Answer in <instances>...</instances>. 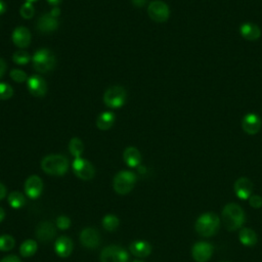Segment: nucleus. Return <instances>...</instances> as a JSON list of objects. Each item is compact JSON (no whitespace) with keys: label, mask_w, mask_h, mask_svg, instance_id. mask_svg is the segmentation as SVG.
<instances>
[{"label":"nucleus","mask_w":262,"mask_h":262,"mask_svg":"<svg viewBox=\"0 0 262 262\" xmlns=\"http://www.w3.org/2000/svg\"><path fill=\"white\" fill-rule=\"evenodd\" d=\"M249 204L251 205V207L259 209L262 207V198L259 194H252L249 198Z\"/></svg>","instance_id":"obj_35"},{"label":"nucleus","mask_w":262,"mask_h":262,"mask_svg":"<svg viewBox=\"0 0 262 262\" xmlns=\"http://www.w3.org/2000/svg\"><path fill=\"white\" fill-rule=\"evenodd\" d=\"M29 92L36 97H42L47 92V83L40 75H32L27 80Z\"/></svg>","instance_id":"obj_11"},{"label":"nucleus","mask_w":262,"mask_h":262,"mask_svg":"<svg viewBox=\"0 0 262 262\" xmlns=\"http://www.w3.org/2000/svg\"><path fill=\"white\" fill-rule=\"evenodd\" d=\"M131 1H132V4L136 7H142L146 3V0H131Z\"/></svg>","instance_id":"obj_39"},{"label":"nucleus","mask_w":262,"mask_h":262,"mask_svg":"<svg viewBox=\"0 0 262 262\" xmlns=\"http://www.w3.org/2000/svg\"><path fill=\"white\" fill-rule=\"evenodd\" d=\"M6 69H7V64H6L5 60L0 57V78L5 74Z\"/></svg>","instance_id":"obj_37"},{"label":"nucleus","mask_w":262,"mask_h":262,"mask_svg":"<svg viewBox=\"0 0 262 262\" xmlns=\"http://www.w3.org/2000/svg\"><path fill=\"white\" fill-rule=\"evenodd\" d=\"M253 182L247 177L237 178L233 185L234 193L241 200H249V198L253 194Z\"/></svg>","instance_id":"obj_12"},{"label":"nucleus","mask_w":262,"mask_h":262,"mask_svg":"<svg viewBox=\"0 0 262 262\" xmlns=\"http://www.w3.org/2000/svg\"><path fill=\"white\" fill-rule=\"evenodd\" d=\"M222 262H228V261H222Z\"/></svg>","instance_id":"obj_46"},{"label":"nucleus","mask_w":262,"mask_h":262,"mask_svg":"<svg viewBox=\"0 0 262 262\" xmlns=\"http://www.w3.org/2000/svg\"><path fill=\"white\" fill-rule=\"evenodd\" d=\"M129 250L131 254L136 257L144 258L147 257L151 252V246L149 243L145 241H134L130 244Z\"/></svg>","instance_id":"obj_21"},{"label":"nucleus","mask_w":262,"mask_h":262,"mask_svg":"<svg viewBox=\"0 0 262 262\" xmlns=\"http://www.w3.org/2000/svg\"><path fill=\"white\" fill-rule=\"evenodd\" d=\"M147 14L154 21L164 23L169 18L170 9L164 1L155 0L148 4Z\"/></svg>","instance_id":"obj_8"},{"label":"nucleus","mask_w":262,"mask_h":262,"mask_svg":"<svg viewBox=\"0 0 262 262\" xmlns=\"http://www.w3.org/2000/svg\"><path fill=\"white\" fill-rule=\"evenodd\" d=\"M15 245L14 238L9 234L0 235V251L7 252L10 251Z\"/></svg>","instance_id":"obj_29"},{"label":"nucleus","mask_w":262,"mask_h":262,"mask_svg":"<svg viewBox=\"0 0 262 262\" xmlns=\"http://www.w3.org/2000/svg\"><path fill=\"white\" fill-rule=\"evenodd\" d=\"M239 34L248 41H256L261 37V29L254 23L246 21L241 25Z\"/></svg>","instance_id":"obj_19"},{"label":"nucleus","mask_w":262,"mask_h":262,"mask_svg":"<svg viewBox=\"0 0 262 262\" xmlns=\"http://www.w3.org/2000/svg\"><path fill=\"white\" fill-rule=\"evenodd\" d=\"M123 159L126 165H128L131 168L137 167L141 162V154L140 151L134 147V146H128L125 148L123 154Z\"/></svg>","instance_id":"obj_22"},{"label":"nucleus","mask_w":262,"mask_h":262,"mask_svg":"<svg viewBox=\"0 0 262 262\" xmlns=\"http://www.w3.org/2000/svg\"><path fill=\"white\" fill-rule=\"evenodd\" d=\"M37 243L34 239L25 241L19 247V253L23 257H31L37 251Z\"/></svg>","instance_id":"obj_27"},{"label":"nucleus","mask_w":262,"mask_h":262,"mask_svg":"<svg viewBox=\"0 0 262 262\" xmlns=\"http://www.w3.org/2000/svg\"><path fill=\"white\" fill-rule=\"evenodd\" d=\"M34 1H36V0H26V2H31V3L34 2Z\"/></svg>","instance_id":"obj_44"},{"label":"nucleus","mask_w":262,"mask_h":262,"mask_svg":"<svg viewBox=\"0 0 262 262\" xmlns=\"http://www.w3.org/2000/svg\"><path fill=\"white\" fill-rule=\"evenodd\" d=\"M54 251L61 258L69 257L73 251V242L67 235H61L54 243Z\"/></svg>","instance_id":"obj_20"},{"label":"nucleus","mask_w":262,"mask_h":262,"mask_svg":"<svg viewBox=\"0 0 262 262\" xmlns=\"http://www.w3.org/2000/svg\"><path fill=\"white\" fill-rule=\"evenodd\" d=\"M136 183V175L132 171L123 170L118 172L113 180V187L119 194L130 192Z\"/></svg>","instance_id":"obj_5"},{"label":"nucleus","mask_w":262,"mask_h":262,"mask_svg":"<svg viewBox=\"0 0 262 262\" xmlns=\"http://www.w3.org/2000/svg\"><path fill=\"white\" fill-rule=\"evenodd\" d=\"M8 204L11 208L19 209L25 206L26 204V198L25 195L19 191H12L8 194Z\"/></svg>","instance_id":"obj_25"},{"label":"nucleus","mask_w":262,"mask_h":262,"mask_svg":"<svg viewBox=\"0 0 262 262\" xmlns=\"http://www.w3.org/2000/svg\"><path fill=\"white\" fill-rule=\"evenodd\" d=\"M32 62L34 69L38 73H48L51 71L56 62L54 54L47 48H41L38 49L33 57H32Z\"/></svg>","instance_id":"obj_4"},{"label":"nucleus","mask_w":262,"mask_h":262,"mask_svg":"<svg viewBox=\"0 0 262 262\" xmlns=\"http://www.w3.org/2000/svg\"><path fill=\"white\" fill-rule=\"evenodd\" d=\"M102 226L105 230L107 231H113L115 230L119 224H120V220L117 216L115 215H112V214H108V215H105L103 218H102Z\"/></svg>","instance_id":"obj_28"},{"label":"nucleus","mask_w":262,"mask_h":262,"mask_svg":"<svg viewBox=\"0 0 262 262\" xmlns=\"http://www.w3.org/2000/svg\"><path fill=\"white\" fill-rule=\"evenodd\" d=\"M69 150L75 158H80L84 151V143L78 137H73L69 142Z\"/></svg>","instance_id":"obj_26"},{"label":"nucleus","mask_w":262,"mask_h":262,"mask_svg":"<svg viewBox=\"0 0 262 262\" xmlns=\"http://www.w3.org/2000/svg\"><path fill=\"white\" fill-rule=\"evenodd\" d=\"M243 130L249 135L257 134L261 129V119L254 113H249L244 116L242 121Z\"/></svg>","instance_id":"obj_16"},{"label":"nucleus","mask_w":262,"mask_h":262,"mask_svg":"<svg viewBox=\"0 0 262 262\" xmlns=\"http://www.w3.org/2000/svg\"><path fill=\"white\" fill-rule=\"evenodd\" d=\"M43 190V181L37 175H31L25 182V191L30 199H37Z\"/></svg>","instance_id":"obj_14"},{"label":"nucleus","mask_w":262,"mask_h":262,"mask_svg":"<svg viewBox=\"0 0 262 262\" xmlns=\"http://www.w3.org/2000/svg\"><path fill=\"white\" fill-rule=\"evenodd\" d=\"M6 196V187L0 182V201Z\"/></svg>","instance_id":"obj_38"},{"label":"nucleus","mask_w":262,"mask_h":262,"mask_svg":"<svg viewBox=\"0 0 262 262\" xmlns=\"http://www.w3.org/2000/svg\"><path fill=\"white\" fill-rule=\"evenodd\" d=\"M13 95V88L4 82H0V100H6L12 97Z\"/></svg>","instance_id":"obj_32"},{"label":"nucleus","mask_w":262,"mask_h":262,"mask_svg":"<svg viewBox=\"0 0 262 262\" xmlns=\"http://www.w3.org/2000/svg\"><path fill=\"white\" fill-rule=\"evenodd\" d=\"M19 14L21 15V17L29 19L32 18L35 14V7L31 2H26L21 5V7L19 8Z\"/></svg>","instance_id":"obj_31"},{"label":"nucleus","mask_w":262,"mask_h":262,"mask_svg":"<svg viewBox=\"0 0 262 262\" xmlns=\"http://www.w3.org/2000/svg\"><path fill=\"white\" fill-rule=\"evenodd\" d=\"M129 256L122 247L111 245L100 253V262H128Z\"/></svg>","instance_id":"obj_7"},{"label":"nucleus","mask_w":262,"mask_h":262,"mask_svg":"<svg viewBox=\"0 0 262 262\" xmlns=\"http://www.w3.org/2000/svg\"><path fill=\"white\" fill-rule=\"evenodd\" d=\"M80 242L87 249H95L99 246L100 235L95 228L86 227L80 233Z\"/></svg>","instance_id":"obj_13"},{"label":"nucleus","mask_w":262,"mask_h":262,"mask_svg":"<svg viewBox=\"0 0 262 262\" xmlns=\"http://www.w3.org/2000/svg\"><path fill=\"white\" fill-rule=\"evenodd\" d=\"M56 234L55 226L50 221H41L36 227V236L41 242H49Z\"/></svg>","instance_id":"obj_17"},{"label":"nucleus","mask_w":262,"mask_h":262,"mask_svg":"<svg viewBox=\"0 0 262 262\" xmlns=\"http://www.w3.org/2000/svg\"><path fill=\"white\" fill-rule=\"evenodd\" d=\"M0 262H21V261L15 255H8V256H5L4 258H2L0 260Z\"/></svg>","instance_id":"obj_36"},{"label":"nucleus","mask_w":262,"mask_h":262,"mask_svg":"<svg viewBox=\"0 0 262 262\" xmlns=\"http://www.w3.org/2000/svg\"><path fill=\"white\" fill-rule=\"evenodd\" d=\"M56 226H57V228H59V229H61V230L68 229V228L71 226V220H70V218L67 217V216H63V215L58 216V217L56 218Z\"/></svg>","instance_id":"obj_34"},{"label":"nucleus","mask_w":262,"mask_h":262,"mask_svg":"<svg viewBox=\"0 0 262 262\" xmlns=\"http://www.w3.org/2000/svg\"><path fill=\"white\" fill-rule=\"evenodd\" d=\"M221 218L225 228L229 231L239 229L246 221L245 211L235 203H229L224 206L221 213Z\"/></svg>","instance_id":"obj_1"},{"label":"nucleus","mask_w":262,"mask_h":262,"mask_svg":"<svg viewBox=\"0 0 262 262\" xmlns=\"http://www.w3.org/2000/svg\"><path fill=\"white\" fill-rule=\"evenodd\" d=\"M116 116L113 112H103L96 119V126L99 130H108L113 127Z\"/></svg>","instance_id":"obj_24"},{"label":"nucleus","mask_w":262,"mask_h":262,"mask_svg":"<svg viewBox=\"0 0 262 262\" xmlns=\"http://www.w3.org/2000/svg\"><path fill=\"white\" fill-rule=\"evenodd\" d=\"M11 40L16 47L27 48L31 43V32L26 27L18 26L12 32Z\"/></svg>","instance_id":"obj_15"},{"label":"nucleus","mask_w":262,"mask_h":262,"mask_svg":"<svg viewBox=\"0 0 262 262\" xmlns=\"http://www.w3.org/2000/svg\"><path fill=\"white\" fill-rule=\"evenodd\" d=\"M41 168L46 174L61 176L66 174L69 169V160L62 155H48L42 159Z\"/></svg>","instance_id":"obj_3"},{"label":"nucleus","mask_w":262,"mask_h":262,"mask_svg":"<svg viewBox=\"0 0 262 262\" xmlns=\"http://www.w3.org/2000/svg\"><path fill=\"white\" fill-rule=\"evenodd\" d=\"M238 238L239 242L246 247H254L258 241L256 232L249 227H243L239 230Z\"/></svg>","instance_id":"obj_23"},{"label":"nucleus","mask_w":262,"mask_h":262,"mask_svg":"<svg viewBox=\"0 0 262 262\" xmlns=\"http://www.w3.org/2000/svg\"><path fill=\"white\" fill-rule=\"evenodd\" d=\"M4 217H5V211L2 207H0V222L4 219Z\"/></svg>","instance_id":"obj_43"},{"label":"nucleus","mask_w":262,"mask_h":262,"mask_svg":"<svg viewBox=\"0 0 262 262\" xmlns=\"http://www.w3.org/2000/svg\"><path fill=\"white\" fill-rule=\"evenodd\" d=\"M220 227V218L213 212L202 214L195 221L194 229L196 233L204 237L214 235Z\"/></svg>","instance_id":"obj_2"},{"label":"nucleus","mask_w":262,"mask_h":262,"mask_svg":"<svg viewBox=\"0 0 262 262\" xmlns=\"http://www.w3.org/2000/svg\"><path fill=\"white\" fill-rule=\"evenodd\" d=\"M127 98L126 90L119 85L110 87L103 94V102L111 108H119L124 105Z\"/></svg>","instance_id":"obj_6"},{"label":"nucleus","mask_w":262,"mask_h":262,"mask_svg":"<svg viewBox=\"0 0 262 262\" xmlns=\"http://www.w3.org/2000/svg\"><path fill=\"white\" fill-rule=\"evenodd\" d=\"M9 75H10V78H11L14 82H16V83H23V82H25V81L28 80L27 74H26L24 71L18 70V69H13V70H11L10 73H9Z\"/></svg>","instance_id":"obj_33"},{"label":"nucleus","mask_w":262,"mask_h":262,"mask_svg":"<svg viewBox=\"0 0 262 262\" xmlns=\"http://www.w3.org/2000/svg\"><path fill=\"white\" fill-rule=\"evenodd\" d=\"M37 29L42 33H51L58 28V20L57 17L53 16L51 13H44L42 14L37 24Z\"/></svg>","instance_id":"obj_18"},{"label":"nucleus","mask_w":262,"mask_h":262,"mask_svg":"<svg viewBox=\"0 0 262 262\" xmlns=\"http://www.w3.org/2000/svg\"><path fill=\"white\" fill-rule=\"evenodd\" d=\"M133 262H143V261H141V260H134Z\"/></svg>","instance_id":"obj_45"},{"label":"nucleus","mask_w":262,"mask_h":262,"mask_svg":"<svg viewBox=\"0 0 262 262\" xmlns=\"http://www.w3.org/2000/svg\"><path fill=\"white\" fill-rule=\"evenodd\" d=\"M30 59H31L30 54L25 50H17L12 54V60L16 64H20V66L27 64L30 61Z\"/></svg>","instance_id":"obj_30"},{"label":"nucleus","mask_w":262,"mask_h":262,"mask_svg":"<svg viewBox=\"0 0 262 262\" xmlns=\"http://www.w3.org/2000/svg\"><path fill=\"white\" fill-rule=\"evenodd\" d=\"M47 2H48V4H50L54 7V6H57L61 2V0H47Z\"/></svg>","instance_id":"obj_42"},{"label":"nucleus","mask_w":262,"mask_h":262,"mask_svg":"<svg viewBox=\"0 0 262 262\" xmlns=\"http://www.w3.org/2000/svg\"><path fill=\"white\" fill-rule=\"evenodd\" d=\"M5 11H6V4L4 1L0 0V15L5 13Z\"/></svg>","instance_id":"obj_40"},{"label":"nucleus","mask_w":262,"mask_h":262,"mask_svg":"<svg viewBox=\"0 0 262 262\" xmlns=\"http://www.w3.org/2000/svg\"><path fill=\"white\" fill-rule=\"evenodd\" d=\"M73 171L75 175L82 180H90L94 177L95 170L93 165L86 159L75 158L72 164Z\"/></svg>","instance_id":"obj_9"},{"label":"nucleus","mask_w":262,"mask_h":262,"mask_svg":"<svg viewBox=\"0 0 262 262\" xmlns=\"http://www.w3.org/2000/svg\"><path fill=\"white\" fill-rule=\"evenodd\" d=\"M214 248L208 242H198L192 246L191 255L196 262H207L212 257Z\"/></svg>","instance_id":"obj_10"},{"label":"nucleus","mask_w":262,"mask_h":262,"mask_svg":"<svg viewBox=\"0 0 262 262\" xmlns=\"http://www.w3.org/2000/svg\"><path fill=\"white\" fill-rule=\"evenodd\" d=\"M59 12H60V9H59L57 6H54V7H53V9L51 10V12H50V13H51L53 16L57 17V16L59 15Z\"/></svg>","instance_id":"obj_41"}]
</instances>
